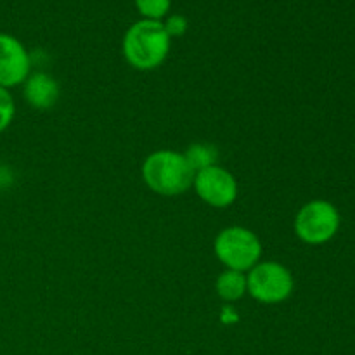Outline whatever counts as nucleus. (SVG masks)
I'll return each mask as SVG.
<instances>
[{"instance_id":"f257e3e1","label":"nucleus","mask_w":355,"mask_h":355,"mask_svg":"<svg viewBox=\"0 0 355 355\" xmlns=\"http://www.w3.org/2000/svg\"><path fill=\"white\" fill-rule=\"evenodd\" d=\"M172 38L163 21L141 19L132 24L123 37V55L135 69L148 71L162 64L170 52Z\"/></svg>"},{"instance_id":"1a4fd4ad","label":"nucleus","mask_w":355,"mask_h":355,"mask_svg":"<svg viewBox=\"0 0 355 355\" xmlns=\"http://www.w3.org/2000/svg\"><path fill=\"white\" fill-rule=\"evenodd\" d=\"M217 293L222 300L225 302H236L246 293V276L238 270H225L218 276L217 284Z\"/></svg>"},{"instance_id":"0eeeda50","label":"nucleus","mask_w":355,"mask_h":355,"mask_svg":"<svg viewBox=\"0 0 355 355\" xmlns=\"http://www.w3.org/2000/svg\"><path fill=\"white\" fill-rule=\"evenodd\" d=\"M31 58L16 37L0 33V87L10 89L30 76Z\"/></svg>"},{"instance_id":"9d476101","label":"nucleus","mask_w":355,"mask_h":355,"mask_svg":"<svg viewBox=\"0 0 355 355\" xmlns=\"http://www.w3.org/2000/svg\"><path fill=\"white\" fill-rule=\"evenodd\" d=\"M186 159L194 172L217 165L218 151L211 144H193L186 151Z\"/></svg>"},{"instance_id":"7ed1b4c3","label":"nucleus","mask_w":355,"mask_h":355,"mask_svg":"<svg viewBox=\"0 0 355 355\" xmlns=\"http://www.w3.org/2000/svg\"><path fill=\"white\" fill-rule=\"evenodd\" d=\"M215 255L229 270L253 269L262 257V243L245 227H227L215 238Z\"/></svg>"},{"instance_id":"20e7f679","label":"nucleus","mask_w":355,"mask_h":355,"mask_svg":"<svg viewBox=\"0 0 355 355\" xmlns=\"http://www.w3.org/2000/svg\"><path fill=\"white\" fill-rule=\"evenodd\" d=\"M293 276L277 262H260L246 276V290L260 304H281L293 291Z\"/></svg>"},{"instance_id":"6e6552de","label":"nucleus","mask_w":355,"mask_h":355,"mask_svg":"<svg viewBox=\"0 0 355 355\" xmlns=\"http://www.w3.org/2000/svg\"><path fill=\"white\" fill-rule=\"evenodd\" d=\"M23 94L35 110H51L59 99V85L47 73H35L24 80Z\"/></svg>"},{"instance_id":"9b49d317","label":"nucleus","mask_w":355,"mask_h":355,"mask_svg":"<svg viewBox=\"0 0 355 355\" xmlns=\"http://www.w3.org/2000/svg\"><path fill=\"white\" fill-rule=\"evenodd\" d=\"M135 7L144 19L162 21L168 16L172 0H134Z\"/></svg>"},{"instance_id":"f03ea898","label":"nucleus","mask_w":355,"mask_h":355,"mask_svg":"<svg viewBox=\"0 0 355 355\" xmlns=\"http://www.w3.org/2000/svg\"><path fill=\"white\" fill-rule=\"evenodd\" d=\"M194 172L186 156L170 149L156 151L142 165V179L148 187L162 196H177L193 186Z\"/></svg>"},{"instance_id":"39448f33","label":"nucleus","mask_w":355,"mask_h":355,"mask_svg":"<svg viewBox=\"0 0 355 355\" xmlns=\"http://www.w3.org/2000/svg\"><path fill=\"white\" fill-rule=\"evenodd\" d=\"M340 227V214L335 205L324 200H314L304 205L295 217V232L309 245L329 241Z\"/></svg>"},{"instance_id":"f8f14e48","label":"nucleus","mask_w":355,"mask_h":355,"mask_svg":"<svg viewBox=\"0 0 355 355\" xmlns=\"http://www.w3.org/2000/svg\"><path fill=\"white\" fill-rule=\"evenodd\" d=\"M14 113H16V106H14L12 96L9 90L0 87V132H3L12 123Z\"/></svg>"},{"instance_id":"ddd939ff","label":"nucleus","mask_w":355,"mask_h":355,"mask_svg":"<svg viewBox=\"0 0 355 355\" xmlns=\"http://www.w3.org/2000/svg\"><path fill=\"white\" fill-rule=\"evenodd\" d=\"M163 26H165L166 33L170 35V38L182 37L187 30V19L182 16V14H173V16H166Z\"/></svg>"},{"instance_id":"423d86ee","label":"nucleus","mask_w":355,"mask_h":355,"mask_svg":"<svg viewBox=\"0 0 355 355\" xmlns=\"http://www.w3.org/2000/svg\"><path fill=\"white\" fill-rule=\"evenodd\" d=\"M193 186L198 196L215 208L229 207L238 198V184L234 175L218 165L196 172Z\"/></svg>"}]
</instances>
